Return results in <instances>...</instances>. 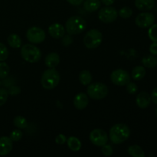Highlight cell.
Returning <instances> with one entry per match:
<instances>
[{"label":"cell","mask_w":157,"mask_h":157,"mask_svg":"<svg viewBox=\"0 0 157 157\" xmlns=\"http://www.w3.org/2000/svg\"><path fill=\"white\" fill-rule=\"evenodd\" d=\"M130 135V130L124 124H117L110 128L109 137L111 142L115 144H120L125 142Z\"/></svg>","instance_id":"6da1fadb"},{"label":"cell","mask_w":157,"mask_h":157,"mask_svg":"<svg viewBox=\"0 0 157 157\" xmlns=\"http://www.w3.org/2000/svg\"><path fill=\"white\" fill-rule=\"evenodd\" d=\"M60 75L55 68H49L44 71L41 78L42 87L46 90H52L56 87L60 82Z\"/></svg>","instance_id":"7a4b0ae2"},{"label":"cell","mask_w":157,"mask_h":157,"mask_svg":"<svg viewBox=\"0 0 157 157\" xmlns=\"http://www.w3.org/2000/svg\"><path fill=\"white\" fill-rule=\"evenodd\" d=\"M86 29L85 20L81 16L74 15L69 18L65 24V30L71 35H78Z\"/></svg>","instance_id":"3957f363"},{"label":"cell","mask_w":157,"mask_h":157,"mask_svg":"<svg viewBox=\"0 0 157 157\" xmlns=\"http://www.w3.org/2000/svg\"><path fill=\"white\" fill-rule=\"evenodd\" d=\"M21 55L23 59L29 63H35L41 58V52L38 47L31 44H25L21 48Z\"/></svg>","instance_id":"277c9868"},{"label":"cell","mask_w":157,"mask_h":157,"mask_svg":"<svg viewBox=\"0 0 157 157\" xmlns=\"http://www.w3.org/2000/svg\"><path fill=\"white\" fill-rule=\"evenodd\" d=\"M103 41V35L98 29H91L85 35L84 44L87 48L94 49L99 47Z\"/></svg>","instance_id":"5b68a950"},{"label":"cell","mask_w":157,"mask_h":157,"mask_svg":"<svg viewBox=\"0 0 157 157\" xmlns=\"http://www.w3.org/2000/svg\"><path fill=\"white\" fill-rule=\"evenodd\" d=\"M108 94V87L103 83H94L87 87V95L94 100H101Z\"/></svg>","instance_id":"8992f818"},{"label":"cell","mask_w":157,"mask_h":157,"mask_svg":"<svg viewBox=\"0 0 157 157\" xmlns=\"http://www.w3.org/2000/svg\"><path fill=\"white\" fill-rule=\"evenodd\" d=\"M110 80L115 85L124 86L130 81V75L124 69H117L110 75Z\"/></svg>","instance_id":"52a82bcc"},{"label":"cell","mask_w":157,"mask_h":157,"mask_svg":"<svg viewBox=\"0 0 157 157\" xmlns=\"http://www.w3.org/2000/svg\"><path fill=\"white\" fill-rule=\"evenodd\" d=\"M27 39L33 44H40L45 39V32L38 27H32L28 29L26 32Z\"/></svg>","instance_id":"ba28073f"},{"label":"cell","mask_w":157,"mask_h":157,"mask_svg":"<svg viewBox=\"0 0 157 157\" xmlns=\"http://www.w3.org/2000/svg\"><path fill=\"white\" fill-rule=\"evenodd\" d=\"M118 16V13L116 9L111 6L104 7L99 11L98 18L102 22L108 24L114 21Z\"/></svg>","instance_id":"9c48e42d"},{"label":"cell","mask_w":157,"mask_h":157,"mask_svg":"<svg viewBox=\"0 0 157 157\" xmlns=\"http://www.w3.org/2000/svg\"><path fill=\"white\" fill-rule=\"evenodd\" d=\"M90 140L93 144L98 147H103L107 144L108 135L101 129H95L90 133Z\"/></svg>","instance_id":"30bf717a"},{"label":"cell","mask_w":157,"mask_h":157,"mask_svg":"<svg viewBox=\"0 0 157 157\" xmlns=\"http://www.w3.org/2000/svg\"><path fill=\"white\" fill-rule=\"evenodd\" d=\"M135 22L136 25L140 28H142V29L149 28L152 25L154 24L155 16L151 12H142L136 16Z\"/></svg>","instance_id":"8fae6325"},{"label":"cell","mask_w":157,"mask_h":157,"mask_svg":"<svg viewBox=\"0 0 157 157\" xmlns=\"http://www.w3.org/2000/svg\"><path fill=\"white\" fill-rule=\"evenodd\" d=\"M48 33L52 38L58 39L65 35V28L59 23H54L49 26Z\"/></svg>","instance_id":"7c38bea8"},{"label":"cell","mask_w":157,"mask_h":157,"mask_svg":"<svg viewBox=\"0 0 157 157\" xmlns=\"http://www.w3.org/2000/svg\"><path fill=\"white\" fill-rule=\"evenodd\" d=\"M89 103V98L88 95L86 94L85 93L78 94L75 96V99H74V105H75V108L78 110H84L87 107Z\"/></svg>","instance_id":"4fadbf2b"},{"label":"cell","mask_w":157,"mask_h":157,"mask_svg":"<svg viewBox=\"0 0 157 157\" xmlns=\"http://www.w3.org/2000/svg\"><path fill=\"white\" fill-rule=\"evenodd\" d=\"M12 150V140L8 136L0 137V156L9 154Z\"/></svg>","instance_id":"5bb4252c"},{"label":"cell","mask_w":157,"mask_h":157,"mask_svg":"<svg viewBox=\"0 0 157 157\" xmlns=\"http://www.w3.org/2000/svg\"><path fill=\"white\" fill-rule=\"evenodd\" d=\"M136 102L140 108L145 109L150 106L151 102V97L147 92L142 91L136 96Z\"/></svg>","instance_id":"9a60e30c"},{"label":"cell","mask_w":157,"mask_h":157,"mask_svg":"<svg viewBox=\"0 0 157 157\" xmlns=\"http://www.w3.org/2000/svg\"><path fill=\"white\" fill-rule=\"evenodd\" d=\"M60 63V56L56 52L49 53L45 58V64L49 68H55Z\"/></svg>","instance_id":"2e32d148"},{"label":"cell","mask_w":157,"mask_h":157,"mask_svg":"<svg viewBox=\"0 0 157 157\" xmlns=\"http://www.w3.org/2000/svg\"><path fill=\"white\" fill-rule=\"evenodd\" d=\"M135 6L142 11L151 10L155 6L154 0H135Z\"/></svg>","instance_id":"e0dca14e"},{"label":"cell","mask_w":157,"mask_h":157,"mask_svg":"<svg viewBox=\"0 0 157 157\" xmlns=\"http://www.w3.org/2000/svg\"><path fill=\"white\" fill-rule=\"evenodd\" d=\"M101 5L100 0H86L84 2V8L87 12H94L101 7Z\"/></svg>","instance_id":"ac0fdd59"},{"label":"cell","mask_w":157,"mask_h":157,"mask_svg":"<svg viewBox=\"0 0 157 157\" xmlns=\"http://www.w3.org/2000/svg\"><path fill=\"white\" fill-rule=\"evenodd\" d=\"M146 75V69L144 66H136L133 69L131 73V78L135 81L142 80Z\"/></svg>","instance_id":"d6986e66"},{"label":"cell","mask_w":157,"mask_h":157,"mask_svg":"<svg viewBox=\"0 0 157 157\" xmlns=\"http://www.w3.org/2000/svg\"><path fill=\"white\" fill-rule=\"evenodd\" d=\"M67 144L69 149L74 152H78L81 148V143L78 138L75 136H71L67 140Z\"/></svg>","instance_id":"ffe728a7"},{"label":"cell","mask_w":157,"mask_h":157,"mask_svg":"<svg viewBox=\"0 0 157 157\" xmlns=\"http://www.w3.org/2000/svg\"><path fill=\"white\" fill-rule=\"evenodd\" d=\"M8 43L9 46L14 48H18L21 47V39L16 34H11L8 37Z\"/></svg>","instance_id":"44dd1931"},{"label":"cell","mask_w":157,"mask_h":157,"mask_svg":"<svg viewBox=\"0 0 157 157\" xmlns=\"http://www.w3.org/2000/svg\"><path fill=\"white\" fill-rule=\"evenodd\" d=\"M143 65L148 68H153L157 66V58L153 55H146L142 59Z\"/></svg>","instance_id":"7402d4cb"},{"label":"cell","mask_w":157,"mask_h":157,"mask_svg":"<svg viewBox=\"0 0 157 157\" xmlns=\"http://www.w3.org/2000/svg\"><path fill=\"white\" fill-rule=\"evenodd\" d=\"M129 154L133 157H145V153L143 149L138 145H133L129 147L127 150Z\"/></svg>","instance_id":"603a6c76"},{"label":"cell","mask_w":157,"mask_h":157,"mask_svg":"<svg viewBox=\"0 0 157 157\" xmlns=\"http://www.w3.org/2000/svg\"><path fill=\"white\" fill-rule=\"evenodd\" d=\"M79 81L83 85H88L92 81V75L87 70H84L79 74Z\"/></svg>","instance_id":"cb8c5ba5"},{"label":"cell","mask_w":157,"mask_h":157,"mask_svg":"<svg viewBox=\"0 0 157 157\" xmlns=\"http://www.w3.org/2000/svg\"><path fill=\"white\" fill-rule=\"evenodd\" d=\"M14 125L18 129H25L28 126V123L25 117L21 116H17L14 119Z\"/></svg>","instance_id":"d4e9b609"},{"label":"cell","mask_w":157,"mask_h":157,"mask_svg":"<svg viewBox=\"0 0 157 157\" xmlns=\"http://www.w3.org/2000/svg\"><path fill=\"white\" fill-rule=\"evenodd\" d=\"M9 74V67L6 62L0 61V79L7 78Z\"/></svg>","instance_id":"484cf974"},{"label":"cell","mask_w":157,"mask_h":157,"mask_svg":"<svg viewBox=\"0 0 157 157\" xmlns=\"http://www.w3.org/2000/svg\"><path fill=\"white\" fill-rule=\"evenodd\" d=\"M149 38L153 42H157V24H153L148 31Z\"/></svg>","instance_id":"4316f807"},{"label":"cell","mask_w":157,"mask_h":157,"mask_svg":"<svg viewBox=\"0 0 157 157\" xmlns=\"http://www.w3.org/2000/svg\"><path fill=\"white\" fill-rule=\"evenodd\" d=\"M132 15H133V10L130 7H127V6L122 8L119 11V15L123 18H130Z\"/></svg>","instance_id":"83f0119b"},{"label":"cell","mask_w":157,"mask_h":157,"mask_svg":"<svg viewBox=\"0 0 157 157\" xmlns=\"http://www.w3.org/2000/svg\"><path fill=\"white\" fill-rule=\"evenodd\" d=\"M9 56V51L4 44L0 42V61H6Z\"/></svg>","instance_id":"f1b7e54d"},{"label":"cell","mask_w":157,"mask_h":157,"mask_svg":"<svg viewBox=\"0 0 157 157\" xmlns=\"http://www.w3.org/2000/svg\"><path fill=\"white\" fill-rule=\"evenodd\" d=\"M23 136L22 132L20 130H15L10 133V139L12 140V141H15V142H17V141H19L21 139Z\"/></svg>","instance_id":"f546056e"},{"label":"cell","mask_w":157,"mask_h":157,"mask_svg":"<svg viewBox=\"0 0 157 157\" xmlns=\"http://www.w3.org/2000/svg\"><path fill=\"white\" fill-rule=\"evenodd\" d=\"M9 97V92L5 88H0V106L6 104Z\"/></svg>","instance_id":"4dcf8cb0"},{"label":"cell","mask_w":157,"mask_h":157,"mask_svg":"<svg viewBox=\"0 0 157 157\" xmlns=\"http://www.w3.org/2000/svg\"><path fill=\"white\" fill-rule=\"evenodd\" d=\"M126 89H127V92L130 93V94H136V92H137L138 87L136 86V84H134V83L133 82H130H130L127 84Z\"/></svg>","instance_id":"1f68e13d"},{"label":"cell","mask_w":157,"mask_h":157,"mask_svg":"<svg viewBox=\"0 0 157 157\" xmlns=\"http://www.w3.org/2000/svg\"><path fill=\"white\" fill-rule=\"evenodd\" d=\"M102 153L106 156H110L113 154V149H112L111 146L107 145V144H105L102 147Z\"/></svg>","instance_id":"d6a6232c"},{"label":"cell","mask_w":157,"mask_h":157,"mask_svg":"<svg viewBox=\"0 0 157 157\" xmlns=\"http://www.w3.org/2000/svg\"><path fill=\"white\" fill-rule=\"evenodd\" d=\"M66 141H67V138H66V136L64 134L58 135L56 138H55V142L58 144H59V145H62Z\"/></svg>","instance_id":"836d02e7"},{"label":"cell","mask_w":157,"mask_h":157,"mask_svg":"<svg viewBox=\"0 0 157 157\" xmlns=\"http://www.w3.org/2000/svg\"><path fill=\"white\" fill-rule=\"evenodd\" d=\"M8 92H9V94L15 96V95L18 94L21 92V89H20V87H16V86H12V87H11L10 88H9Z\"/></svg>","instance_id":"e575fe53"},{"label":"cell","mask_w":157,"mask_h":157,"mask_svg":"<svg viewBox=\"0 0 157 157\" xmlns=\"http://www.w3.org/2000/svg\"><path fill=\"white\" fill-rule=\"evenodd\" d=\"M63 37H64V38L62 39V44H64V46L70 45V44L72 43V41H73L71 37V35H66V36H64V35Z\"/></svg>","instance_id":"d590c367"},{"label":"cell","mask_w":157,"mask_h":157,"mask_svg":"<svg viewBox=\"0 0 157 157\" xmlns=\"http://www.w3.org/2000/svg\"><path fill=\"white\" fill-rule=\"evenodd\" d=\"M150 52L152 55H157V42H153L150 44Z\"/></svg>","instance_id":"8d00e7d4"},{"label":"cell","mask_w":157,"mask_h":157,"mask_svg":"<svg viewBox=\"0 0 157 157\" xmlns=\"http://www.w3.org/2000/svg\"><path fill=\"white\" fill-rule=\"evenodd\" d=\"M150 97H151L152 101H153L155 104H157V87L153 89Z\"/></svg>","instance_id":"74e56055"},{"label":"cell","mask_w":157,"mask_h":157,"mask_svg":"<svg viewBox=\"0 0 157 157\" xmlns=\"http://www.w3.org/2000/svg\"><path fill=\"white\" fill-rule=\"evenodd\" d=\"M67 2L73 5V6H79V5L82 4L84 2V0H67Z\"/></svg>","instance_id":"f35d334b"},{"label":"cell","mask_w":157,"mask_h":157,"mask_svg":"<svg viewBox=\"0 0 157 157\" xmlns=\"http://www.w3.org/2000/svg\"><path fill=\"white\" fill-rule=\"evenodd\" d=\"M101 2H103V4L106 5V6H110L114 2L115 0H101Z\"/></svg>","instance_id":"ab89813d"},{"label":"cell","mask_w":157,"mask_h":157,"mask_svg":"<svg viewBox=\"0 0 157 157\" xmlns=\"http://www.w3.org/2000/svg\"><path fill=\"white\" fill-rule=\"evenodd\" d=\"M156 116L157 117V108H156Z\"/></svg>","instance_id":"60d3db41"},{"label":"cell","mask_w":157,"mask_h":157,"mask_svg":"<svg viewBox=\"0 0 157 157\" xmlns=\"http://www.w3.org/2000/svg\"><path fill=\"white\" fill-rule=\"evenodd\" d=\"M2 85V82H1V81H0V86H1Z\"/></svg>","instance_id":"b9f144b4"}]
</instances>
